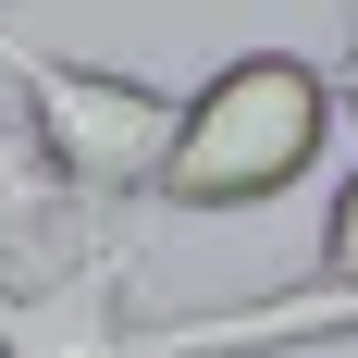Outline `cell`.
I'll return each mask as SVG.
<instances>
[{"label": "cell", "mask_w": 358, "mask_h": 358, "mask_svg": "<svg viewBox=\"0 0 358 358\" xmlns=\"http://www.w3.org/2000/svg\"><path fill=\"white\" fill-rule=\"evenodd\" d=\"M285 346H358V285H285V296H248V309L136 322V358H285Z\"/></svg>", "instance_id": "4"}, {"label": "cell", "mask_w": 358, "mask_h": 358, "mask_svg": "<svg viewBox=\"0 0 358 358\" xmlns=\"http://www.w3.org/2000/svg\"><path fill=\"white\" fill-rule=\"evenodd\" d=\"M0 74L25 99V136L62 185V210H124L148 198L161 148H173V87H148L124 62H74V50H37V37L0 25Z\"/></svg>", "instance_id": "2"}, {"label": "cell", "mask_w": 358, "mask_h": 358, "mask_svg": "<svg viewBox=\"0 0 358 358\" xmlns=\"http://www.w3.org/2000/svg\"><path fill=\"white\" fill-rule=\"evenodd\" d=\"M334 124H346V99H334V74L309 50H222L173 99V148H161L148 198L161 210H198V222L272 210V198H296L322 173Z\"/></svg>", "instance_id": "1"}, {"label": "cell", "mask_w": 358, "mask_h": 358, "mask_svg": "<svg viewBox=\"0 0 358 358\" xmlns=\"http://www.w3.org/2000/svg\"><path fill=\"white\" fill-rule=\"evenodd\" d=\"M334 99H346V124H358V0H346V62H334Z\"/></svg>", "instance_id": "7"}, {"label": "cell", "mask_w": 358, "mask_h": 358, "mask_svg": "<svg viewBox=\"0 0 358 358\" xmlns=\"http://www.w3.org/2000/svg\"><path fill=\"white\" fill-rule=\"evenodd\" d=\"M50 210H62V185H50V161H37V136L0 124V259H25Z\"/></svg>", "instance_id": "5"}, {"label": "cell", "mask_w": 358, "mask_h": 358, "mask_svg": "<svg viewBox=\"0 0 358 358\" xmlns=\"http://www.w3.org/2000/svg\"><path fill=\"white\" fill-rule=\"evenodd\" d=\"M309 285H358V161L334 173V210H322V259H309Z\"/></svg>", "instance_id": "6"}, {"label": "cell", "mask_w": 358, "mask_h": 358, "mask_svg": "<svg viewBox=\"0 0 358 358\" xmlns=\"http://www.w3.org/2000/svg\"><path fill=\"white\" fill-rule=\"evenodd\" d=\"M0 358H136V248H87L62 272H0Z\"/></svg>", "instance_id": "3"}]
</instances>
